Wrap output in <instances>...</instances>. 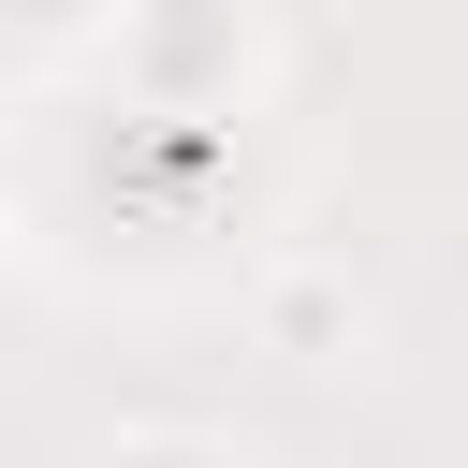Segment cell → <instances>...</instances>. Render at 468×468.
Masks as SVG:
<instances>
[{
  "instance_id": "1",
  "label": "cell",
  "mask_w": 468,
  "mask_h": 468,
  "mask_svg": "<svg viewBox=\"0 0 468 468\" xmlns=\"http://www.w3.org/2000/svg\"><path fill=\"white\" fill-rule=\"evenodd\" d=\"M102 58L146 117H234L263 73V0H117Z\"/></svg>"
},
{
  "instance_id": "2",
  "label": "cell",
  "mask_w": 468,
  "mask_h": 468,
  "mask_svg": "<svg viewBox=\"0 0 468 468\" xmlns=\"http://www.w3.org/2000/svg\"><path fill=\"white\" fill-rule=\"evenodd\" d=\"M351 322H366L351 278H263V336L278 351H351Z\"/></svg>"
},
{
  "instance_id": "3",
  "label": "cell",
  "mask_w": 468,
  "mask_h": 468,
  "mask_svg": "<svg viewBox=\"0 0 468 468\" xmlns=\"http://www.w3.org/2000/svg\"><path fill=\"white\" fill-rule=\"evenodd\" d=\"M102 468H234V439H190V424H146V439H117Z\"/></svg>"
}]
</instances>
